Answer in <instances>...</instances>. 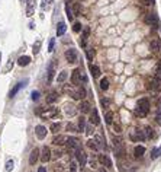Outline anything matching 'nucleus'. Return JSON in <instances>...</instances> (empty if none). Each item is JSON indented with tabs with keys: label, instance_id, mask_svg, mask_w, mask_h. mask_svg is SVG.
<instances>
[{
	"label": "nucleus",
	"instance_id": "obj_22",
	"mask_svg": "<svg viewBox=\"0 0 161 172\" xmlns=\"http://www.w3.org/2000/svg\"><path fill=\"white\" fill-rule=\"evenodd\" d=\"M65 31H67V25H65L64 22H60V24H58V26H57V35H58V37H61V35H64V34H65Z\"/></svg>",
	"mask_w": 161,
	"mask_h": 172
},
{
	"label": "nucleus",
	"instance_id": "obj_14",
	"mask_svg": "<svg viewBox=\"0 0 161 172\" xmlns=\"http://www.w3.org/2000/svg\"><path fill=\"white\" fill-rule=\"evenodd\" d=\"M38 159H39V149L35 147L31 152V155H29V165H35Z\"/></svg>",
	"mask_w": 161,
	"mask_h": 172
},
{
	"label": "nucleus",
	"instance_id": "obj_29",
	"mask_svg": "<svg viewBox=\"0 0 161 172\" xmlns=\"http://www.w3.org/2000/svg\"><path fill=\"white\" fill-rule=\"evenodd\" d=\"M89 34H90V29H89V28H84V31H83V35H81V45H83V47L86 45V39H87Z\"/></svg>",
	"mask_w": 161,
	"mask_h": 172
},
{
	"label": "nucleus",
	"instance_id": "obj_27",
	"mask_svg": "<svg viewBox=\"0 0 161 172\" xmlns=\"http://www.w3.org/2000/svg\"><path fill=\"white\" fill-rule=\"evenodd\" d=\"M54 73H55V70H54V64L51 63L50 66H48V82H52V79H54Z\"/></svg>",
	"mask_w": 161,
	"mask_h": 172
},
{
	"label": "nucleus",
	"instance_id": "obj_17",
	"mask_svg": "<svg viewBox=\"0 0 161 172\" xmlns=\"http://www.w3.org/2000/svg\"><path fill=\"white\" fill-rule=\"evenodd\" d=\"M90 123H91V124H95V125H97V124L100 123V118H99V112H97V110H93V111H91Z\"/></svg>",
	"mask_w": 161,
	"mask_h": 172
},
{
	"label": "nucleus",
	"instance_id": "obj_16",
	"mask_svg": "<svg viewBox=\"0 0 161 172\" xmlns=\"http://www.w3.org/2000/svg\"><path fill=\"white\" fill-rule=\"evenodd\" d=\"M29 63H31V57H29V56H22V57H19V58H17V64H19L20 67L28 66Z\"/></svg>",
	"mask_w": 161,
	"mask_h": 172
},
{
	"label": "nucleus",
	"instance_id": "obj_20",
	"mask_svg": "<svg viewBox=\"0 0 161 172\" xmlns=\"http://www.w3.org/2000/svg\"><path fill=\"white\" fill-rule=\"evenodd\" d=\"M80 111L83 112V114H87V112H90V108H91V105H90V102H87V101H83L81 104H80Z\"/></svg>",
	"mask_w": 161,
	"mask_h": 172
},
{
	"label": "nucleus",
	"instance_id": "obj_26",
	"mask_svg": "<svg viewBox=\"0 0 161 172\" xmlns=\"http://www.w3.org/2000/svg\"><path fill=\"white\" fill-rule=\"evenodd\" d=\"M90 72H91V74H93V77H99L100 76V69L97 66H93V64H91V66H90Z\"/></svg>",
	"mask_w": 161,
	"mask_h": 172
},
{
	"label": "nucleus",
	"instance_id": "obj_21",
	"mask_svg": "<svg viewBox=\"0 0 161 172\" xmlns=\"http://www.w3.org/2000/svg\"><path fill=\"white\" fill-rule=\"evenodd\" d=\"M52 3H54V0H42L41 2V9L42 10H50Z\"/></svg>",
	"mask_w": 161,
	"mask_h": 172
},
{
	"label": "nucleus",
	"instance_id": "obj_55",
	"mask_svg": "<svg viewBox=\"0 0 161 172\" xmlns=\"http://www.w3.org/2000/svg\"><path fill=\"white\" fill-rule=\"evenodd\" d=\"M38 172H47V169H45V168H44V166H41V168H39V169H38Z\"/></svg>",
	"mask_w": 161,
	"mask_h": 172
},
{
	"label": "nucleus",
	"instance_id": "obj_1",
	"mask_svg": "<svg viewBox=\"0 0 161 172\" xmlns=\"http://www.w3.org/2000/svg\"><path fill=\"white\" fill-rule=\"evenodd\" d=\"M148 112H150V102H148V99H145V98L140 99L138 104H136V108H135V115L147 117Z\"/></svg>",
	"mask_w": 161,
	"mask_h": 172
},
{
	"label": "nucleus",
	"instance_id": "obj_58",
	"mask_svg": "<svg viewBox=\"0 0 161 172\" xmlns=\"http://www.w3.org/2000/svg\"><path fill=\"white\" fill-rule=\"evenodd\" d=\"M0 60H2V53H0Z\"/></svg>",
	"mask_w": 161,
	"mask_h": 172
},
{
	"label": "nucleus",
	"instance_id": "obj_37",
	"mask_svg": "<svg viewBox=\"0 0 161 172\" xmlns=\"http://www.w3.org/2000/svg\"><path fill=\"white\" fill-rule=\"evenodd\" d=\"M13 67V60H12V57L9 58V61H7V64H6V67L3 69V72L5 73H7V72H10V69Z\"/></svg>",
	"mask_w": 161,
	"mask_h": 172
},
{
	"label": "nucleus",
	"instance_id": "obj_57",
	"mask_svg": "<svg viewBox=\"0 0 161 172\" xmlns=\"http://www.w3.org/2000/svg\"><path fill=\"white\" fill-rule=\"evenodd\" d=\"M99 172H106V171L105 169H99Z\"/></svg>",
	"mask_w": 161,
	"mask_h": 172
},
{
	"label": "nucleus",
	"instance_id": "obj_7",
	"mask_svg": "<svg viewBox=\"0 0 161 172\" xmlns=\"http://www.w3.org/2000/svg\"><path fill=\"white\" fill-rule=\"evenodd\" d=\"M36 7V0H26V16H34Z\"/></svg>",
	"mask_w": 161,
	"mask_h": 172
},
{
	"label": "nucleus",
	"instance_id": "obj_10",
	"mask_svg": "<svg viewBox=\"0 0 161 172\" xmlns=\"http://www.w3.org/2000/svg\"><path fill=\"white\" fill-rule=\"evenodd\" d=\"M81 82V70L80 69H74L73 74H71V83L73 85H78Z\"/></svg>",
	"mask_w": 161,
	"mask_h": 172
},
{
	"label": "nucleus",
	"instance_id": "obj_28",
	"mask_svg": "<svg viewBox=\"0 0 161 172\" xmlns=\"http://www.w3.org/2000/svg\"><path fill=\"white\" fill-rule=\"evenodd\" d=\"M58 99V95H57V92H51L48 96H47V102L48 104H52V102H55Z\"/></svg>",
	"mask_w": 161,
	"mask_h": 172
},
{
	"label": "nucleus",
	"instance_id": "obj_25",
	"mask_svg": "<svg viewBox=\"0 0 161 172\" xmlns=\"http://www.w3.org/2000/svg\"><path fill=\"white\" fill-rule=\"evenodd\" d=\"M96 143H97V146H99V149H106V143H105V140H103V137L102 136H96Z\"/></svg>",
	"mask_w": 161,
	"mask_h": 172
},
{
	"label": "nucleus",
	"instance_id": "obj_36",
	"mask_svg": "<svg viewBox=\"0 0 161 172\" xmlns=\"http://www.w3.org/2000/svg\"><path fill=\"white\" fill-rule=\"evenodd\" d=\"M65 12H67V18H68V20H73V18H74V15H73V10L70 9V6H65Z\"/></svg>",
	"mask_w": 161,
	"mask_h": 172
},
{
	"label": "nucleus",
	"instance_id": "obj_9",
	"mask_svg": "<svg viewBox=\"0 0 161 172\" xmlns=\"http://www.w3.org/2000/svg\"><path fill=\"white\" fill-rule=\"evenodd\" d=\"M35 134L39 140H44L45 137H47V128H45L44 125H36L35 127Z\"/></svg>",
	"mask_w": 161,
	"mask_h": 172
},
{
	"label": "nucleus",
	"instance_id": "obj_33",
	"mask_svg": "<svg viewBox=\"0 0 161 172\" xmlns=\"http://www.w3.org/2000/svg\"><path fill=\"white\" fill-rule=\"evenodd\" d=\"M41 44H42V42H41V39H36V42H35V44H34V54L36 56L38 53H39V50H41Z\"/></svg>",
	"mask_w": 161,
	"mask_h": 172
},
{
	"label": "nucleus",
	"instance_id": "obj_3",
	"mask_svg": "<svg viewBox=\"0 0 161 172\" xmlns=\"http://www.w3.org/2000/svg\"><path fill=\"white\" fill-rule=\"evenodd\" d=\"M28 83H29V80H28V79H25V80H20L19 83H16V85L13 86V89L10 91V93H9V98H13V96H15V95H16V93H17V92L22 89V88H25V86H26Z\"/></svg>",
	"mask_w": 161,
	"mask_h": 172
},
{
	"label": "nucleus",
	"instance_id": "obj_12",
	"mask_svg": "<svg viewBox=\"0 0 161 172\" xmlns=\"http://www.w3.org/2000/svg\"><path fill=\"white\" fill-rule=\"evenodd\" d=\"M131 139H132L133 142H136V140H145L147 137H145V133H144V131L135 130V131H132V133H131Z\"/></svg>",
	"mask_w": 161,
	"mask_h": 172
},
{
	"label": "nucleus",
	"instance_id": "obj_4",
	"mask_svg": "<svg viewBox=\"0 0 161 172\" xmlns=\"http://www.w3.org/2000/svg\"><path fill=\"white\" fill-rule=\"evenodd\" d=\"M77 58H78L77 50L70 48V50H67V51H65V60H67L68 63H76V61H77Z\"/></svg>",
	"mask_w": 161,
	"mask_h": 172
},
{
	"label": "nucleus",
	"instance_id": "obj_40",
	"mask_svg": "<svg viewBox=\"0 0 161 172\" xmlns=\"http://www.w3.org/2000/svg\"><path fill=\"white\" fill-rule=\"evenodd\" d=\"M105 120H106V123H107V124H112V123H113V114H112V112H106Z\"/></svg>",
	"mask_w": 161,
	"mask_h": 172
},
{
	"label": "nucleus",
	"instance_id": "obj_6",
	"mask_svg": "<svg viewBox=\"0 0 161 172\" xmlns=\"http://www.w3.org/2000/svg\"><path fill=\"white\" fill-rule=\"evenodd\" d=\"M144 22L147 25H151V26H158V18H157L155 13H148L144 18Z\"/></svg>",
	"mask_w": 161,
	"mask_h": 172
},
{
	"label": "nucleus",
	"instance_id": "obj_32",
	"mask_svg": "<svg viewBox=\"0 0 161 172\" xmlns=\"http://www.w3.org/2000/svg\"><path fill=\"white\" fill-rule=\"evenodd\" d=\"M100 88H102L103 91H107V89H109V80H107L106 77H103V79L100 80Z\"/></svg>",
	"mask_w": 161,
	"mask_h": 172
},
{
	"label": "nucleus",
	"instance_id": "obj_2",
	"mask_svg": "<svg viewBox=\"0 0 161 172\" xmlns=\"http://www.w3.org/2000/svg\"><path fill=\"white\" fill-rule=\"evenodd\" d=\"M36 115H39L41 118H52L55 115H58V110L57 108H38L35 111Z\"/></svg>",
	"mask_w": 161,
	"mask_h": 172
},
{
	"label": "nucleus",
	"instance_id": "obj_48",
	"mask_svg": "<svg viewBox=\"0 0 161 172\" xmlns=\"http://www.w3.org/2000/svg\"><path fill=\"white\" fill-rule=\"evenodd\" d=\"M54 172H62V165L61 163H55L54 165Z\"/></svg>",
	"mask_w": 161,
	"mask_h": 172
},
{
	"label": "nucleus",
	"instance_id": "obj_18",
	"mask_svg": "<svg viewBox=\"0 0 161 172\" xmlns=\"http://www.w3.org/2000/svg\"><path fill=\"white\" fill-rule=\"evenodd\" d=\"M65 142H67V137H65V136H55V137L52 139V143H54L55 146H62V144H65Z\"/></svg>",
	"mask_w": 161,
	"mask_h": 172
},
{
	"label": "nucleus",
	"instance_id": "obj_19",
	"mask_svg": "<svg viewBox=\"0 0 161 172\" xmlns=\"http://www.w3.org/2000/svg\"><path fill=\"white\" fill-rule=\"evenodd\" d=\"M99 162H100L102 165L107 166V168H112V160H110L106 155H99Z\"/></svg>",
	"mask_w": 161,
	"mask_h": 172
},
{
	"label": "nucleus",
	"instance_id": "obj_30",
	"mask_svg": "<svg viewBox=\"0 0 161 172\" xmlns=\"http://www.w3.org/2000/svg\"><path fill=\"white\" fill-rule=\"evenodd\" d=\"M87 146H89L91 150H99V146H97L96 140H93V139H90V140L87 142Z\"/></svg>",
	"mask_w": 161,
	"mask_h": 172
},
{
	"label": "nucleus",
	"instance_id": "obj_45",
	"mask_svg": "<svg viewBox=\"0 0 161 172\" xmlns=\"http://www.w3.org/2000/svg\"><path fill=\"white\" fill-rule=\"evenodd\" d=\"M93 57H95V50L93 48H89L87 50V58L89 60H93Z\"/></svg>",
	"mask_w": 161,
	"mask_h": 172
},
{
	"label": "nucleus",
	"instance_id": "obj_49",
	"mask_svg": "<svg viewBox=\"0 0 161 172\" xmlns=\"http://www.w3.org/2000/svg\"><path fill=\"white\" fill-rule=\"evenodd\" d=\"M155 73H157V76H161V61H158V64H157V67H155Z\"/></svg>",
	"mask_w": 161,
	"mask_h": 172
},
{
	"label": "nucleus",
	"instance_id": "obj_24",
	"mask_svg": "<svg viewBox=\"0 0 161 172\" xmlns=\"http://www.w3.org/2000/svg\"><path fill=\"white\" fill-rule=\"evenodd\" d=\"M65 114L67 115H74L76 114V106L74 105H65Z\"/></svg>",
	"mask_w": 161,
	"mask_h": 172
},
{
	"label": "nucleus",
	"instance_id": "obj_23",
	"mask_svg": "<svg viewBox=\"0 0 161 172\" xmlns=\"http://www.w3.org/2000/svg\"><path fill=\"white\" fill-rule=\"evenodd\" d=\"M133 153H135L136 158H141V156L145 153V147H144V146H136L135 150H133Z\"/></svg>",
	"mask_w": 161,
	"mask_h": 172
},
{
	"label": "nucleus",
	"instance_id": "obj_51",
	"mask_svg": "<svg viewBox=\"0 0 161 172\" xmlns=\"http://www.w3.org/2000/svg\"><path fill=\"white\" fill-rule=\"evenodd\" d=\"M61 156H62L61 150H55V152H54V158H61Z\"/></svg>",
	"mask_w": 161,
	"mask_h": 172
},
{
	"label": "nucleus",
	"instance_id": "obj_50",
	"mask_svg": "<svg viewBox=\"0 0 161 172\" xmlns=\"http://www.w3.org/2000/svg\"><path fill=\"white\" fill-rule=\"evenodd\" d=\"M70 169H71V172H77V165H76V162H71V163H70Z\"/></svg>",
	"mask_w": 161,
	"mask_h": 172
},
{
	"label": "nucleus",
	"instance_id": "obj_54",
	"mask_svg": "<svg viewBox=\"0 0 161 172\" xmlns=\"http://www.w3.org/2000/svg\"><path fill=\"white\" fill-rule=\"evenodd\" d=\"M154 3H155V0H144V5H148V6L154 5Z\"/></svg>",
	"mask_w": 161,
	"mask_h": 172
},
{
	"label": "nucleus",
	"instance_id": "obj_41",
	"mask_svg": "<svg viewBox=\"0 0 161 172\" xmlns=\"http://www.w3.org/2000/svg\"><path fill=\"white\" fill-rule=\"evenodd\" d=\"M13 166H15V162H13L12 159L6 162V171H7V172H10V171L13 169Z\"/></svg>",
	"mask_w": 161,
	"mask_h": 172
},
{
	"label": "nucleus",
	"instance_id": "obj_56",
	"mask_svg": "<svg viewBox=\"0 0 161 172\" xmlns=\"http://www.w3.org/2000/svg\"><path fill=\"white\" fill-rule=\"evenodd\" d=\"M29 28H31V29H34V28H35V24H34V22H31V24H29Z\"/></svg>",
	"mask_w": 161,
	"mask_h": 172
},
{
	"label": "nucleus",
	"instance_id": "obj_13",
	"mask_svg": "<svg viewBox=\"0 0 161 172\" xmlns=\"http://www.w3.org/2000/svg\"><path fill=\"white\" fill-rule=\"evenodd\" d=\"M78 143H80V140L77 137H70V139H67V142H65V144L68 146V149H77V147H80Z\"/></svg>",
	"mask_w": 161,
	"mask_h": 172
},
{
	"label": "nucleus",
	"instance_id": "obj_53",
	"mask_svg": "<svg viewBox=\"0 0 161 172\" xmlns=\"http://www.w3.org/2000/svg\"><path fill=\"white\" fill-rule=\"evenodd\" d=\"M102 105L105 106V108H107L109 106V99H102Z\"/></svg>",
	"mask_w": 161,
	"mask_h": 172
},
{
	"label": "nucleus",
	"instance_id": "obj_5",
	"mask_svg": "<svg viewBox=\"0 0 161 172\" xmlns=\"http://www.w3.org/2000/svg\"><path fill=\"white\" fill-rule=\"evenodd\" d=\"M76 158H77V160H78V163H80L81 166H84V165H86L87 155L84 153V150H83L81 147H77V149H76Z\"/></svg>",
	"mask_w": 161,
	"mask_h": 172
},
{
	"label": "nucleus",
	"instance_id": "obj_46",
	"mask_svg": "<svg viewBox=\"0 0 161 172\" xmlns=\"http://www.w3.org/2000/svg\"><path fill=\"white\" fill-rule=\"evenodd\" d=\"M73 31H74V32H80V31H81V24H80V22H76L74 26H73Z\"/></svg>",
	"mask_w": 161,
	"mask_h": 172
},
{
	"label": "nucleus",
	"instance_id": "obj_52",
	"mask_svg": "<svg viewBox=\"0 0 161 172\" xmlns=\"http://www.w3.org/2000/svg\"><path fill=\"white\" fill-rule=\"evenodd\" d=\"M74 13H76V15H78V13H80V6H78V3H76V5H74Z\"/></svg>",
	"mask_w": 161,
	"mask_h": 172
},
{
	"label": "nucleus",
	"instance_id": "obj_59",
	"mask_svg": "<svg viewBox=\"0 0 161 172\" xmlns=\"http://www.w3.org/2000/svg\"><path fill=\"white\" fill-rule=\"evenodd\" d=\"M160 150H161V147H160Z\"/></svg>",
	"mask_w": 161,
	"mask_h": 172
},
{
	"label": "nucleus",
	"instance_id": "obj_34",
	"mask_svg": "<svg viewBox=\"0 0 161 172\" xmlns=\"http://www.w3.org/2000/svg\"><path fill=\"white\" fill-rule=\"evenodd\" d=\"M67 76H68V73H67L65 70H62V72H61V73L58 74V77H57V80H58L60 83H62V82H64V80L67 79Z\"/></svg>",
	"mask_w": 161,
	"mask_h": 172
},
{
	"label": "nucleus",
	"instance_id": "obj_8",
	"mask_svg": "<svg viewBox=\"0 0 161 172\" xmlns=\"http://www.w3.org/2000/svg\"><path fill=\"white\" fill-rule=\"evenodd\" d=\"M50 159H51V150H50V147L44 146L42 150H41V160H42L44 163H47Z\"/></svg>",
	"mask_w": 161,
	"mask_h": 172
},
{
	"label": "nucleus",
	"instance_id": "obj_43",
	"mask_svg": "<svg viewBox=\"0 0 161 172\" xmlns=\"http://www.w3.org/2000/svg\"><path fill=\"white\" fill-rule=\"evenodd\" d=\"M54 45H55V39L51 38V39H50V44H48V51H50V53L54 51Z\"/></svg>",
	"mask_w": 161,
	"mask_h": 172
},
{
	"label": "nucleus",
	"instance_id": "obj_31",
	"mask_svg": "<svg viewBox=\"0 0 161 172\" xmlns=\"http://www.w3.org/2000/svg\"><path fill=\"white\" fill-rule=\"evenodd\" d=\"M84 128H86V118L80 117V120H78V131H84Z\"/></svg>",
	"mask_w": 161,
	"mask_h": 172
},
{
	"label": "nucleus",
	"instance_id": "obj_35",
	"mask_svg": "<svg viewBox=\"0 0 161 172\" xmlns=\"http://www.w3.org/2000/svg\"><path fill=\"white\" fill-rule=\"evenodd\" d=\"M144 133H145V137H147V139H152V137H154V133H152V128H151V127H145V131H144Z\"/></svg>",
	"mask_w": 161,
	"mask_h": 172
},
{
	"label": "nucleus",
	"instance_id": "obj_44",
	"mask_svg": "<svg viewBox=\"0 0 161 172\" xmlns=\"http://www.w3.org/2000/svg\"><path fill=\"white\" fill-rule=\"evenodd\" d=\"M39 96H41V93H39L38 91H34V92L31 93V98H32V101H38V99H39Z\"/></svg>",
	"mask_w": 161,
	"mask_h": 172
},
{
	"label": "nucleus",
	"instance_id": "obj_38",
	"mask_svg": "<svg viewBox=\"0 0 161 172\" xmlns=\"http://www.w3.org/2000/svg\"><path fill=\"white\" fill-rule=\"evenodd\" d=\"M160 155H161V150H160V149H152V152H151V159H157Z\"/></svg>",
	"mask_w": 161,
	"mask_h": 172
},
{
	"label": "nucleus",
	"instance_id": "obj_15",
	"mask_svg": "<svg viewBox=\"0 0 161 172\" xmlns=\"http://www.w3.org/2000/svg\"><path fill=\"white\" fill-rule=\"evenodd\" d=\"M150 48H151L152 51H155V53H157V51H161V39H158V38H157V39H152L151 44H150Z\"/></svg>",
	"mask_w": 161,
	"mask_h": 172
},
{
	"label": "nucleus",
	"instance_id": "obj_47",
	"mask_svg": "<svg viewBox=\"0 0 161 172\" xmlns=\"http://www.w3.org/2000/svg\"><path fill=\"white\" fill-rule=\"evenodd\" d=\"M84 131H86V134H89V136L93 133V127H91V124H89V125L84 128Z\"/></svg>",
	"mask_w": 161,
	"mask_h": 172
},
{
	"label": "nucleus",
	"instance_id": "obj_39",
	"mask_svg": "<svg viewBox=\"0 0 161 172\" xmlns=\"http://www.w3.org/2000/svg\"><path fill=\"white\" fill-rule=\"evenodd\" d=\"M50 130H51L52 133H58V130H60V123H54V124H51Z\"/></svg>",
	"mask_w": 161,
	"mask_h": 172
},
{
	"label": "nucleus",
	"instance_id": "obj_11",
	"mask_svg": "<svg viewBox=\"0 0 161 172\" xmlns=\"http://www.w3.org/2000/svg\"><path fill=\"white\" fill-rule=\"evenodd\" d=\"M71 96H73V99H84V96H86V91H84V88L83 86H80V88L77 89V91H74V92H71Z\"/></svg>",
	"mask_w": 161,
	"mask_h": 172
},
{
	"label": "nucleus",
	"instance_id": "obj_42",
	"mask_svg": "<svg viewBox=\"0 0 161 172\" xmlns=\"http://www.w3.org/2000/svg\"><path fill=\"white\" fill-rule=\"evenodd\" d=\"M67 131H78V128H77L74 124L68 123V124H67Z\"/></svg>",
	"mask_w": 161,
	"mask_h": 172
}]
</instances>
